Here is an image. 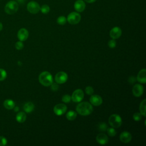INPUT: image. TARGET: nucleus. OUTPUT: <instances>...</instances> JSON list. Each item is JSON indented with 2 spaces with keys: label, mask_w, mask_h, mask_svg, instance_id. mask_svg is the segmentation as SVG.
I'll return each mask as SVG.
<instances>
[{
  "label": "nucleus",
  "mask_w": 146,
  "mask_h": 146,
  "mask_svg": "<svg viewBox=\"0 0 146 146\" xmlns=\"http://www.w3.org/2000/svg\"><path fill=\"white\" fill-rule=\"evenodd\" d=\"M50 86H51V89L53 91H56L59 89V86H58L57 83H54L52 82V83Z\"/></svg>",
  "instance_id": "nucleus-34"
},
{
  "label": "nucleus",
  "mask_w": 146,
  "mask_h": 146,
  "mask_svg": "<svg viewBox=\"0 0 146 146\" xmlns=\"http://www.w3.org/2000/svg\"><path fill=\"white\" fill-rule=\"evenodd\" d=\"M40 6L35 1H30L27 5V10L31 14H36L40 11Z\"/></svg>",
  "instance_id": "nucleus-6"
},
{
  "label": "nucleus",
  "mask_w": 146,
  "mask_h": 146,
  "mask_svg": "<svg viewBox=\"0 0 146 146\" xmlns=\"http://www.w3.org/2000/svg\"><path fill=\"white\" fill-rule=\"evenodd\" d=\"M7 143V140L2 136H0V146L6 145Z\"/></svg>",
  "instance_id": "nucleus-32"
},
{
  "label": "nucleus",
  "mask_w": 146,
  "mask_h": 146,
  "mask_svg": "<svg viewBox=\"0 0 146 146\" xmlns=\"http://www.w3.org/2000/svg\"><path fill=\"white\" fill-rule=\"evenodd\" d=\"M39 82L44 86H50L53 82V78L49 72L43 71L39 76Z\"/></svg>",
  "instance_id": "nucleus-2"
},
{
  "label": "nucleus",
  "mask_w": 146,
  "mask_h": 146,
  "mask_svg": "<svg viewBox=\"0 0 146 146\" xmlns=\"http://www.w3.org/2000/svg\"><path fill=\"white\" fill-rule=\"evenodd\" d=\"M17 1H18V0H17Z\"/></svg>",
  "instance_id": "nucleus-37"
},
{
  "label": "nucleus",
  "mask_w": 146,
  "mask_h": 146,
  "mask_svg": "<svg viewBox=\"0 0 146 146\" xmlns=\"http://www.w3.org/2000/svg\"><path fill=\"white\" fill-rule=\"evenodd\" d=\"M40 10L41 11V12L44 14H47L48 13H49L50 10V8L49 7L48 5H42L40 7Z\"/></svg>",
  "instance_id": "nucleus-23"
},
{
  "label": "nucleus",
  "mask_w": 146,
  "mask_h": 146,
  "mask_svg": "<svg viewBox=\"0 0 146 146\" xmlns=\"http://www.w3.org/2000/svg\"><path fill=\"white\" fill-rule=\"evenodd\" d=\"M26 119V115L24 112H19L16 115V120L18 123H23Z\"/></svg>",
  "instance_id": "nucleus-20"
},
{
  "label": "nucleus",
  "mask_w": 146,
  "mask_h": 146,
  "mask_svg": "<svg viewBox=\"0 0 146 146\" xmlns=\"http://www.w3.org/2000/svg\"><path fill=\"white\" fill-rule=\"evenodd\" d=\"M143 86L140 84H136L132 88V93L136 97H140L143 93Z\"/></svg>",
  "instance_id": "nucleus-10"
},
{
  "label": "nucleus",
  "mask_w": 146,
  "mask_h": 146,
  "mask_svg": "<svg viewBox=\"0 0 146 146\" xmlns=\"http://www.w3.org/2000/svg\"><path fill=\"white\" fill-rule=\"evenodd\" d=\"M81 19V16L78 12L70 13L67 18V21L71 25L78 24Z\"/></svg>",
  "instance_id": "nucleus-5"
},
{
  "label": "nucleus",
  "mask_w": 146,
  "mask_h": 146,
  "mask_svg": "<svg viewBox=\"0 0 146 146\" xmlns=\"http://www.w3.org/2000/svg\"><path fill=\"white\" fill-rule=\"evenodd\" d=\"M71 99V96L69 95H64L62 97V101L64 102V103H69L70 102Z\"/></svg>",
  "instance_id": "nucleus-31"
},
{
  "label": "nucleus",
  "mask_w": 146,
  "mask_h": 146,
  "mask_svg": "<svg viewBox=\"0 0 146 146\" xmlns=\"http://www.w3.org/2000/svg\"><path fill=\"white\" fill-rule=\"evenodd\" d=\"M142 118V115L139 112H135L133 115V119L135 121H140Z\"/></svg>",
  "instance_id": "nucleus-28"
},
{
  "label": "nucleus",
  "mask_w": 146,
  "mask_h": 146,
  "mask_svg": "<svg viewBox=\"0 0 146 146\" xmlns=\"http://www.w3.org/2000/svg\"><path fill=\"white\" fill-rule=\"evenodd\" d=\"M85 91L86 92V94H87L89 95H91L93 94L94 91V88L91 87V86H87L86 87V89H85Z\"/></svg>",
  "instance_id": "nucleus-30"
},
{
  "label": "nucleus",
  "mask_w": 146,
  "mask_h": 146,
  "mask_svg": "<svg viewBox=\"0 0 146 146\" xmlns=\"http://www.w3.org/2000/svg\"><path fill=\"white\" fill-rule=\"evenodd\" d=\"M76 110L79 115L82 116H87L92 112L93 107L90 103L84 102H81L77 105Z\"/></svg>",
  "instance_id": "nucleus-1"
},
{
  "label": "nucleus",
  "mask_w": 146,
  "mask_h": 146,
  "mask_svg": "<svg viewBox=\"0 0 146 146\" xmlns=\"http://www.w3.org/2000/svg\"><path fill=\"white\" fill-rule=\"evenodd\" d=\"M96 140L99 144L102 145H104L108 143V137L105 133H100L96 136Z\"/></svg>",
  "instance_id": "nucleus-16"
},
{
  "label": "nucleus",
  "mask_w": 146,
  "mask_h": 146,
  "mask_svg": "<svg viewBox=\"0 0 146 146\" xmlns=\"http://www.w3.org/2000/svg\"><path fill=\"white\" fill-rule=\"evenodd\" d=\"M121 30L119 27H117V26L114 27L110 30V35L113 39L119 38L121 36Z\"/></svg>",
  "instance_id": "nucleus-12"
},
{
  "label": "nucleus",
  "mask_w": 146,
  "mask_h": 146,
  "mask_svg": "<svg viewBox=\"0 0 146 146\" xmlns=\"http://www.w3.org/2000/svg\"><path fill=\"white\" fill-rule=\"evenodd\" d=\"M18 3L14 1H10L5 6V11L6 13L11 15L15 14L18 10Z\"/></svg>",
  "instance_id": "nucleus-3"
},
{
  "label": "nucleus",
  "mask_w": 146,
  "mask_h": 146,
  "mask_svg": "<svg viewBox=\"0 0 146 146\" xmlns=\"http://www.w3.org/2000/svg\"><path fill=\"white\" fill-rule=\"evenodd\" d=\"M116 45V41L113 39H112V40H109V42L108 43V46H109V47H110L111 48H113L115 47Z\"/></svg>",
  "instance_id": "nucleus-33"
},
{
  "label": "nucleus",
  "mask_w": 146,
  "mask_h": 146,
  "mask_svg": "<svg viewBox=\"0 0 146 146\" xmlns=\"http://www.w3.org/2000/svg\"><path fill=\"white\" fill-rule=\"evenodd\" d=\"M145 106H146V99H144L141 103H140V107H139V110H140V113L144 116V117L146 116V114H145V109H146V107H145Z\"/></svg>",
  "instance_id": "nucleus-21"
},
{
  "label": "nucleus",
  "mask_w": 146,
  "mask_h": 146,
  "mask_svg": "<svg viewBox=\"0 0 146 146\" xmlns=\"http://www.w3.org/2000/svg\"><path fill=\"white\" fill-rule=\"evenodd\" d=\"M108 123L112 127L119 128L122 124V120L119 115L112 114L108 119Z\"/></svg>",
  "instance_id": "nucleus-4"
},
{
  "label": "nucleus",
  "mask_w": 146,
  "mask_h": 146,
  "mask_svg": "<svg viewBox=\"0 0 146 146\" xmlns=\"http://www.w3.org/2000/svg\"><path fill=\"white\" fill-rule=\"evenodd\" d=\"M15 47L16 48V49H17L18 50H22L23 47H24V45H23V43L22 41H18L17 42H16L15 44Z\"/></svg>",
  "instance_id": "nucleus-29"
},
{
  "label": "nucleus",
  "mask_w": 146,
  "mask_h": 146,
  "mask_svg": "<svg viewBox=\"0 0 146 146\" xmlns=\"http://www.w3.org/2000/svg\"><path fill=\"white\" fill-rule=\"evenodd\" d=\"M107 131L108 135L110 136H111V137L115 136L116 135V130H115L113 127L107 128Z\"/></svg>",
  "instance_id": "nucleus-26"
},
{
  "label": "nucleus",
  "mask_w": 146,
  "mask_h": 146,
  "mask_svg": "<svg viewBox=\"0 0 146 146\" xmlns=\"http://www.w3.org/2000/svg\"><path fill=\"white\" fill-rule=\"evenodd\" d=\"M68 79L67 74L63 71L58 72L55 76V80L58 84H63L65 83Z\"/></svg>",
  "instance_id": "nucleus-8"
},
{
  "label": "nucleus",
  "mask_w": 146,
  "mask_h": 146,
  "mask_svg": "<svg viewBox=\"0 0 146 146\" xmlns=\"http://www.w3.org/2000/svg\"><path fill=\"white\" fill-rule=\"evenodd\" d=\"M86 8V3L82 0H77L74 3L75 10L79 13L83 12Z\"/></svg>",
  "instance_id": "nucleus-15"
},
{
  "label": "nucleus",
  "mask_w": 146,
  "mask_h": 146,
  "mask_svg": "<svg viewBox=\"0 0 146 146\" xmlns=\"http://www.w3.org/2000/svg\"><path fill=\"white\" fill-rule=\"evenodd\" d=\"M71 98L73 102L76 103L80 102L83 100L84 98L83 91L81 89H77L73 92Z\"/></svg>",
  "instance_id": "nucleus-7"
},
{
  "label": "nucleus",
  "mask_w": 146,
  "mask_h": 146,
  "mask_svg": "<svg viewBox=\"0 0 146 146\" xmlns=\"http://www.w3.org/2000/svg\"><path fill=\"white\" fill-rule=\"evenodd\" d=\"M132 139L131 134L127 131H124L120 135V140L121 142L124 143H128L131 141Z\"/></svg>",
  "instance_id": "nucleus-14"
},
{
  "label": "nucleus",
  "mask_w": 146,
  "mask_h": 146,
  "mask_svg": "<svg viewBox=\"0 0 146 146\" xmlns=\"http://www.w3.org/2000/svg\"><path fill=\"white\" fill-rule=\"evenodd\" d=\"M90 103L95 106H99L102 104L103 100L102 98L98 95H91L90 98Z\"/></svg>",
  "instance_id": "nucleus-13"
},
{
  "label": "nucleus",
  "mask_w": 146,
  "mask_h": 146,
  "mask_svg": "<svg viewBox=\"0 0 146 146\" xmlns=\"http://www.w3.org/2000/svg\"><path fill=\"white\" fill-rule=\"evenodd\" d=\"M7 77L6 71L2 68H0V81L5 80Z\"/></svg>",
  "instance_id": "nucleus-27"
},
{
  "label": "nucleus",
  "mask_w": 146,
  "mask_h": 146,
  "mask_svg": "<svg viewBox=\"0 0 146 146\" xmlns=\"http://www.w3.org/2000/svg\"><path fill=\"white\" fill-rule=\"evenodd\" d=\"M54 112L58 116L62 115L67 111V106L64 104H58L54 107Z\"/></svg>",
  "instance_id": "nucleus-9"
},
{
  "label": "nucleus",
  "mask_w": 146,
  "mask_h": 146,
  "mask_svg": "<svg viewBox=\"0 0 146 146\" xmlns=\"http://www.w3.org/2000/svg\"><path fill=\"white\" fill-rule=\"evenodd\" d=\"M86 2L88 3H94L95 2L96 0H84Z\"/></svg>",
  "instance_id": "nucleus-35"
},
{
  "label": "nucleus",
  "mask_w": 146,
  "mask_h": 146,
  "mask_svg": "<svg viewBox=\"0 0 146 146\" xmlns=\"http://www.w3.org/2000/svg\"><path fill=\"white\" fill-rule=\"evenodd\" d=\"M57 23L60 25H64L67 22V18L64 16H60L57 18Z\"/></svg>",
  "instance_id": "nucleus-24"
},
{
  "label": "nucleus",
  "mask_w": 146,
  "mask_h": 146,
  "mask_svg": "<svg viewBox=\"0 0 146 146\" xmlns=\"http://www.w3.org/2000/svg\"><path fill=\"white\" fill-rule=\"evenodd\" d=\"M146 70L145 68L141 70L137 76V80L139 82L141 83H145L146 82V76H145Z\"/></svg>",
  "instance_id": "nucleus-17"
},
{
  "label": "nucleus",
  "mask_w": 146,
  "mask_h": 146,
  "mask_svg": "<svg viewBox=\"0 0 146 146\" xmlns=\"http://www.w3.org/2000/svg\"><path fill=\"white\" fill-rule=\"evenodd\" d=\"M3 106L7 110H11L15 107V102L12 99H6L3 102Z\"/></svg>",
  "instance_id": "nucleus-18"
},
{
  "label": "nucleus",
  "mask_w": 146,
  "mask_h": 146,
  "mask_svg": "<svg viewBox=\"0 0 146 146\" xmlns=\"http://www.w3.org/2000/svg\"><path fill=\"white\" fill-rule=\"evenodd\" d=\"M108 128L107 125L106 124V123L102 122V123H99L98 125V128L99 131H106Z\"/></svg>",
  "instance_id": "nucleus-25"
},
{
  "label": "nucleus",
  "mask_w": 146,
  "mask_h": 146,
  "mask_svg": "<svg viewBox=\"0 0 146 146\" xmlns=\"http://www.w3.org/2000/svg\"><path fill=\"white\" fill-rule=\"evenodd\" d=\"M2 29H3V25H2V23L0 22V31L2 30Z\"/></svg>",
  "instance_id": "nucleus-36"
},
{
  "label": "nucleus",
  "mask_w": 146,
  "mask_h": 146,
  "mask_svg": "<svg viewBox=\"0 0 146 146\" xmlns=\"http://www.w3.org/2000/svg\"><path fill=\"white\" fill-rule=\"evenodd\" d=\"M77 114L74 111H70L66 114V117L68 120H74L76 117Z\"/></svg>",
  "instance_id": "nucleus-22"
},
{
  "label": "nucleus",
  "mask_w": 146,
  "mask_h": 146,
  "mask_svg": "<svg viewBox=\"0 0 146 146\" xmlns=\"http://www.w3.org/2000/svg\"><path fill=\"white\" fill-rule=\"evenodd\" d=\"M34 109V104L32 102H27L23 106V110L27 113L31 112Z\"/></svg>",
  "instance_id": "nucleus-19"
},
{
  "label": "nucleus",
  "mask_w": 146,
  "mask_h": 146,
  "mask_svg": "<svg viewBox=\"0 0 146 146\" xmlns=\"http://www.w3.org/2000/svg\"><path fill=\"white\" fill-rule=\"evenodd\" d=\"M17 36L20 41H25L28 38L29 31L27 29L25 28H22L18 31Z\"/></svg>",
  "instance_id": "nucleus-11"
}]
</instances>
